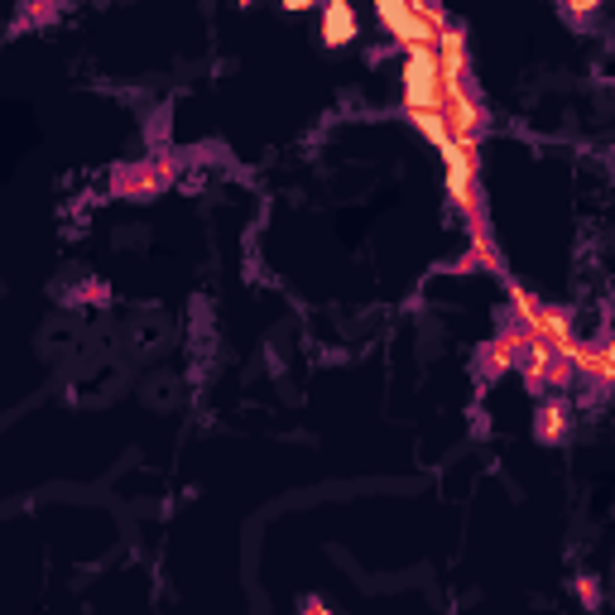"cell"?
<instances>
[{"instance_id": "6da1fadb", "label": "cell", "mask_w": 615, "mask_h": 615, "mask_svg": "<svg viewBox=\"0 0 615 615\" xmlns=\"http://www.w3.org/2000/svg\"><path fill=\"white\" fill-rule=\"evenodd\" d=\"M173 178H178V159L173 154H159V159H145V164H125V169H116V193L121 197H154L164 193Z\"/></svg>"}, {"instance_id": "7a4b0ae2", "label": "cell", "mask_w": 615, "mask_h": 615, "mask_svg": "<svg viewBox=\"0 0 615 615\" xmlns=\"http://www.w3.org/2000/svg\"><path fill=\"white\" fill-rule=\"evenodd\" d=\"M558 356H567L572 361V370H577V380H587V385H596V390H606L615 380V356H611V342H572L567 351H558Z\"/></svg>"}, {"instance_id": "3957f363", "label": "cell", "mask_w": 615, "mask_h": 615, "mask_svg": "<svg viewBox=\"0 0 615 615\" xmlns=\"http://www.w3.org/2000/svg\"><path fill=\"white\" fill-rule=\"evenodd\" d=\"M572 433V399L567 394H539V414H534V438L543 447L567 443Z\"/></svg>"}, {"instance_id": "277c9868", "label": "cell", "mask_w": 615, "mask_h": 615, "mask_svg": "<svg viewBox=\"0 0 615 615\" xmlns=\"http://www.w3.org/2000/svg\"><path fill=\"white\" fill-rule=\"evenodd\" d=\"M529 346V332L519 327V322H510L500 337H491V342L481 346V356H476V366H481V375H505V370H515L519 351Z\"/></svg>"}, {"instance_id": "5b68a950", "label": "cell", "mask_w": 615, "mask_h": 615, "mask_svg": "<svg viewBox=\"0 0 615 615\" xmlns=\"http://www.w3.org/2000/svg\"><path fill=\"white\" fill-rule=\"evenodd\" d=\"M351 34H356L351 5H346V0H327V10H322V39H327V44H346Z\"/></svg>"}, {"instance_id": "8992f818", "label": "cell", "mask_w": 615, "mask_h": 615, "mask_svg": "<svg viewBox=\"0 0 615 615\" xmlns=\"http://www.w3.org/2000/svg\"><path fill=\"white\" fill-rule=\"evenodd\" d=\"M601 10V0H563V15L572 25H591V15Z\"/></svg>"}, {"instance_id": "52a82bcc", "label": "cell", "mask_w": 615, "mask_h": 615, "mask_svg": "<svg viewBox=\"0 0 615 615\" xmlns=\"http://www.w3.org/2000/svg\"><path fill=\"white\" fill-rule=\"evenodd\" d=\"M53 15H58V5H53V0H29V5H25L29 25H49Z\"/></svg>"}, {"instance_id": "ba28073f", "label": "cell", "mask_w": 615, "mask_h": 615, "mask_svg": "<svg viewBox=\"0 0 615 615\" xmlns=\"http://www.w3.org/2000/svg\"><path fill=\"white\" fill-rule=\"evenodd\" d=\"M577 596H582V606H587V611H596V606H601V587H596L591 577H577Z\"/></svg>"}, {"instance_id": "9c48e42d", "label": "cell", "mask_w": 615, "mask_h": 615, "mask_svg": "<svg viewBox=\"0 0 615 615\" xmlns=\"http://www.w3.org/2000/svg\"><path fill=\"white\" fill-rule=\"evenodd\" d=\"M298 606H303V611H308V615H327V601H318V596H303Z\"/></svg>"}, {"instance_id": "30bf717a", "label": "cell", "mask_w": 615, "mask_h": 615, "mask_svg": "<svg viewBox=\"0 0 615 615\" xmlns=\"http://www.w3.org/2000/svg\"><path fill=\"white\" fill-rule=\"evenodd\" d=\"M241 5H250V0H241Z\"/></svg>"}]
</instances>
